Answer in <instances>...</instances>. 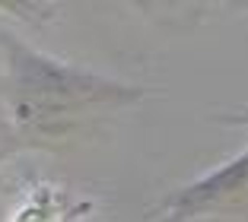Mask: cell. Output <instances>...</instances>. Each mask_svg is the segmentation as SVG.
<instances>
[{
	"label": "cell",
	"instance_id": "6da1fadb",
	"mask_svg": "<svg viewBox=\"0 0 248 222\" xmlns=\"http://www.w3.org/2000/svg\"><path fill=\"white\" fill-rule=\"evenodd\" d=\"M0 95L13 152L70 149L111 115L146 99L143 86L61 60L10 29H0Z\"/></svg>",
	"mask_w": 248,
	"mask_h": 222
},
{
	"label": "cell",
	"instance_id": "7a4b0ae2",
	"mask_svg": "<svg viewBox=\"0 0 248 222\" xmlns=\"http://www.w3.org/2000/svg\"><path fill=\"white\" fill-rule=\"evenodd\" d=\"M229 127H248V105L213 115ZM197 219H248V146L219 168L169 191L146 222H197Z\"/></svg>",
	"mask_w": 248,
	"mask_h": 222
},
{
	"label": "cell",
	"instance_id": "3957f363",
	"mask_svg": "<svg viewBox=\"0 0 248 222\" xmlns=\"http://www.w3.org/2000/svg\"><path fill=\"white\" fill-rule=\"evenodd\" d=\"M13 156L10 149V130H7V115H3V95H0V159Z\"/></svg>",
	"mask_w": 248,
	"mask_h": 222
}]
</instances>
